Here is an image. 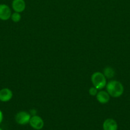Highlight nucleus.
I'll list each match as a JSON object with an SVG mask.
<instances>
[{
    "label": "nucleus",
    "instance_id": "obj_4",
    "mask_svg": "<svg viewBox=\"0 0 130 130\" xmlns=\"http://www.w3.org/2000/svg\"><path fill=\"white\" fill-rule=\"evenodd\" d=\"M29 124L33 129L36 130H40L44 126V121L42 118L36 115L31 117L29 120Z\"/></svg>",
    "mask_w": 130,
    "mask_h": 130
},
{
    "label": "nucleus",
    "instance_id": "obj_2",
    "mask_svg": "<svg viewBox=\"0 0 130 130\" xmlns=\"http://www.w3.org/2000/svg\"><path fill=\"white\" fill-rule=\"evenodd\" d=\"M106 77L103 73L100 72H96L91 76V81L94 87L98 90L104 88L107 85Z\"/></svg>",
    "mask_w": 130,
    "mask_h": 130
},
{
    "label": "nucleus",
    "instance_id": "obj_1",
    "mask_svg": "<svg viewBox=\"0 0 130 130\" xmlns=\"http://www.w3.org/2000/svg\"><path fill=\"white\" fill-rule=\"evenodd\" d=\"M106 89L110 96L118 98L123 94L124 86L119 81L112 80L109 81L106 85Z\"/></svg>",
    "mask_w": 130,
    "mask_h": 130
},
{
    "label": "nucleus",
    "instance_id": "obj_11",
    "mask_svg": "<svg viewBox=\"0 0 130 130\" xmlns=\"http://www.w3.org/2000/svg\"><path fill=\"white\" fill-rule=\"evenodd\" d=\"M10 18H11L12 21L14 22H19L20 20V19H21V15H20V13L15 12L11 14Z\"/></svg>",
    "mask_w": 130,
    "mask_h": 130
},
{
    "label": "nucleus",
    "instance_id": "obj_5",
    "mask_svg": "<svg viewBox=\"0 0 130 130\" xmlns=\"http://www.w3.org/2000/svg\"><path fill=\"white\" fill-rule=\"evenodd\" d=\"M11 12L10 7L5 4H0V19L7 20L11 17Z\"/></svg>",
    "mask_w": 130,
    "mask_h": 130
},
{
    "label": "nucleus",
    "instance_id": "obj_8",
    "mask_svg": "<svg viewBox=\"0 0 130 130\" xmlns=\"http://www.w3.org/2000/svg\"><path fill=\"white\" fill-rule=\"evenodd\" d=\"M103 130H117L118 125L114 119L109 118L103 122Z\"/></svg>",
    "mask_w": 130,
    "mask_h": 130
},
{
    "label": "nucleus",
    "instance_id": "obj_12",
    "mask_svg": "<svg viewBox=\"0 0 130 130\" xmlns=\"http://www.w3.org/2000/svg\"><path fill=\"white\" fill-rule=\"evenodd\" d=\"M89 93L91 96H96L97 93H98V89L96 88L94 86V87H91L90 88H89Z\"/></svg>",
    "mask_w": 130,
    "mask_h": 130
},
{
    "label": "nucleus",
    "instance_id": "obj_10",
    "mask_svg": "<svg viewBox=\"0 0 130 130\" xmlns=\"http://www.w3.org/2000/svg\"><path fill=\"white\" fill-rule=\"evenodd\" d=\"M103 74L106 77V78L111 79L115 75V71L113 68L110 67H107L105 68L103 71Z\"/></svg>",
    "mask_w": 130,
    "mask_h": 130
},
{
    "label": "nucleus",
    "instance_id": "obj_14",
    "mask_svg": "<svg viewBox=\"0 0 130 130\" xmlns=\"http://www.w3.org/2000/svg\"><path fill=\"white\" fill-rule=\"evenodd\" d=\"M0 130H3L2 129H1V128H0Z\"/></svg>",
    "mask_w": 130,
    "mask_h": 130
},
{
    "label": "nucleus",
    "instance_id": "obj_3",
    "mask_svg": "<svg viewBox=\"0 0 130 130\" xmlns=\"http://www.w3.org/2000/svg\"><path fill=\"white\" fill-rule=\"evenodd\" d=\"M31 114L25 111H20L15 115V119L17 123L20 125H25L29 123Z\"/></svg>",
    "mask_w": 130,
    "mask_h": 130
},
{
    "label": "nucleus",
    "instance_id": "obj_6",
    "mask_svg": "<svg viewBox=\"0 0 130 130\" xmlns=\"http://www.w3.org/2000/svg\"><path fill=\"white\" fill-rule=\"evenodd\" d=\"M12 8L15 12L21 13L25 9V3L24 0H13Z\"/></svg>",
    "mask_w": 130,
    "mask_h": 130
},
{
    "label": "nucleus",
    "instance_id": "obj_7",
    "mask_svg": "<svg viewBox=\"0 0 130 130\" xmlns=\"http://www.w3.org/2000/svg\"><path fill=\"white\" fill-rule=\"evenodd\" d=\"M13 93L10 89L3 88L0 90V101L3 102H8L12 99Z\"/></svg>",
    "mask_w": 130,
    "mask_h": 130
},
{
    "label": "nucleus",
    "instance_id": "obj_9",
    "mask_svg": "<svg viewBox=\"0 0 130 130\" xmlns=\"http://www.w3.org/2000/svg\"><path fill=\"white\" fill-rule=\"evenodd\" d=\"M96 99L100 104H107L110 100V95L108 92L106 91L101 90L100 91L98 92L96 95Z\"/></svg>",
    "mask_w": 130,
    "mask_h": 130
},
{
    "label": "nucleus",
    "instance_id": "obj_13",
    "mask_svg": "<svg viewBox=\"0 0 130 130\" xmlns=\"http://www.w3.org/2000/svg\"><path fill=\"white\" fill-rule=\"evenodd\" d=\"M3 119V113H2V112L0 110V124H1V122H2Z\"/></svg>",
    "mask_w": 130,
    "mask_h": 130
}]
</instances>
